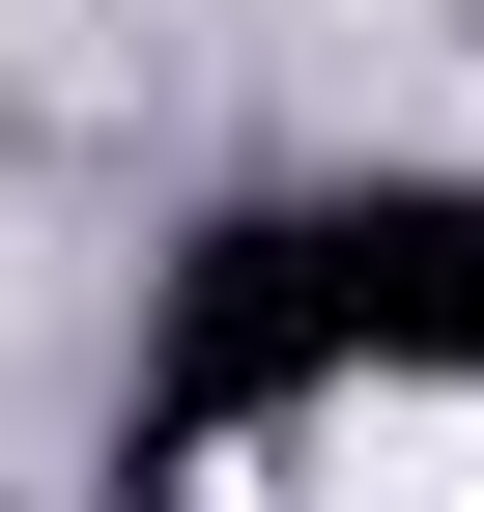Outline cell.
Masks as SVG:
<instances>
[{
    "instance_id": "1",
    "label": "cell",
    "mask_w": 484,
    "mask_h": 512,
    "mask_svg": "<svg viewBox=\"0 0 484 512\" xmlns=\"http://www.w3.org/2000/svg\"><path fill=\"white\" fill-rule=\"evenodd\" d=\"M314 512H484V370H399V399L314 427Z\"/></svg>"
}]
</instances>
